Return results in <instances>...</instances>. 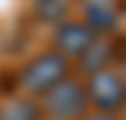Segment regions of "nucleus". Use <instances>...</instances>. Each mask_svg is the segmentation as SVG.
<instances>
[{"label":"nucleus","instance_id":"6e6552de","mask_svg":"<svg viewBox=\"0 0 126 120\" xmlns=\"http://www.w3.org/2000/svg\"><path fill=\"white\" fill-rule=\"evenodd\" d=\"M67 15V3L64 0H38V18L50 21V24H62Z\"/></svg>","mask_w":126,"mask_h":120},{"label":"nucleus","instance_id":"f03ea898","mask_svg":"<svg viewBox=\"0 0 126 120\" xmlns=\"http://www.w3.org/2000/svg\"><path fill=\"white\" fill-rule=\"evenodd\" d=\"M88 108V94L85 85H79L76 79H62L56 88L44 94V111L53 120H76L85 114Z\"/></svg>","mask_w":126,"mask_h":120},{"label":"nucleus","instance_id":"1a4fd4ad","mask_svg":"<svg viewBox=\"0 0 126 120\" xmlns=\"http://www.w3.org/2000/svg\"><path fill=\"white\" fill-rule=\"evenodd\" d=\"M79 120H114L111 114H103V111H97V114H82Z\"/></svg>","mask_w":126,"mask_h":120},{"label":"nucleus","instance_id":"20e7f679","mask_svg":"<svg viewBox=\"0 0 126 120\" xmlns=\"http://www.w3.org/2000/svg\"><path fill=\"white\" fill-rule=\"evenodd\" d=\"M97 41V32L85 24V21H62L56 30V47L64 59L67 56H82L91 44Z\"/></svg>","mask_w":126,"mask_h":120},{"label":"nucleus","instance_id":"f257e3e1","mask_svg":"<svg viewBox=\"0 0 126 120\" xmlns=\"http://www.w3.org/2000/svg\"><path fill=\"white\" fill-rule=\"evenodd\" d=\"M67 73H70V61L59 50H44L18 70V85L30 94H47L62 79H67Z\"/></svg>","mask_w":126,"mask_h":120},{"label":"nucleus","instance_id":"39448f33","mask_svg":"<svg viewBox=\"0 0 126 120\" xmlns=\"http://www.w3.org/2000/svg\"><path fill=\"white\" fill-rule=\"evenodd\" d=\"M85 24L94 32H109L117 27V6L114 0H88L85 3Z\"/></svg>","mask_w":126,"mask_h":120},{"label":"nucleus","instance_id":"0eeeda50","mask_svg":"<svg viewBox=\"0 0 126 120\" xmlns=\"http://www.w3.org/2000/svg\"><path fill=\"white\" fill-rule=\"evenodd\" d=\"M0 117L3 120H41V108H38L32 100L18 97V100H12V103L0 111Z\"/></svg>","mask_w":126,"mask_h":120},{"label":"nucleus","instance_id":"9d476101","mask_svg":"<svg viewBox=\"0 0 126 120\" xmlns=\"http://www.w3.org/2000/svg\"><path fill=\"white\" fill-rule=\"evenodd\" d=\"M0 120H3V117H0Z\"/></svg>","mask_w":126,"mask_h":120},{"label":"nucleus","instance_id":"423d86ee","mask_svg":"<svg viewBox=\"0 0 126 120\" xmlns=\"http://www.w3.org/2000/svg\"><path fill=\"white\" fill-rule=\"evenodd\" d=\"M111 59H114V47L97 38L94 44L79 56V67H82L85 73H91V76H94V73H100V70H109Z\"/></svg>","mask_w":126,"mask_h":120},{"label":"nucleus","instance_id":"7ed1b4c3","mask_svg":"<svg viewBox=\"0 0 126 120\" xmlns=\"http://www.w3.org/2000/svg\"><path fill=\"white\" fill-rule=\"evenodd\" d=\"M85 94H88V103H94L103 114L126 108V79L117 70H100V73H94L88 79V85H85Z\"/></svg>","mask_w":126,"mask_h":120}]
</instances>
